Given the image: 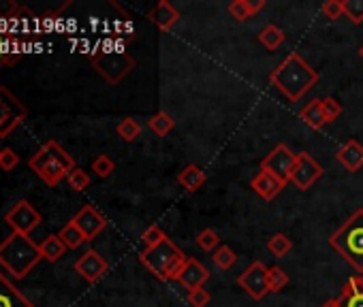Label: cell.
I'll use <instances>...</instances> for the list:
<instances>
[{"instance_id":"6da1fadb","label":"cell","mask_w":363,"mask_h":307,"mask_svg":"<svg viewBox=\"0 0 363 307\" xmlns=\"http://www.w3.org/2000/svg\"><path fill=\"white\" fill-rule=\"evenodd\" d=\"M321 75L312 69L297 51H291L287 58L269 73V86L280 90L291 103L303 98V94L319 83Z\"/></svg>"},{"instance_id":"7a4b0ae2","label":"cell","mask_w":363,"mask_h":307,"mask_svg":"<svg viewBox=\"0 0 363 307\" xmlns=\"http://www.w3.org/2000/svg\"><path fill=\"white\" fill-rule=\"evenodd\" d=\"M39 261H41V249L31 239V235L11 233L0 243V265H3L15 280L26 277V273H31Z\"/></svg>"},{"instance_id":"3957f363","label":"cell","mask_w":363,"mask_h":307,"mask_svg":"<svg viewBox=\"0 0 363 307\" xmlns=\"http://www.w3.org/2000/svg\"><path fill=\"white\" fill-rule=\"evenodd\" d=\"M139 261H142V265L150 273L156 275V280L171 282V280H178V275L182 273L188 256L182 252V249L169 237H167L158 245L146 247L144 252L139 254Z\"/></svg>"},{"instance_id":"277c9868","label":"cell","mask_w":363,"mask_h":307,"mask_svg":"<svg viewBox=\"0 0 363 307\" xmlns=\"http://www.w3.org/2000/svg\"><path fill=\"white\" fill-rule=\"evenodd\" d=\"M329 245L357 273H363V207L355 209L344 225L329 237Z\"/></svg>"},{"instance_id":"5b68a950","label":"cell","mask_w":363,"mask_h":307,"mask_svg":"<svg viewBox=\"0 0 363 307\" xmlns=\"http://www.w3.org/2000/svg\"><path fill=\"white\" fill-rule=\"evenodd\" d=\"M31 169L49 186H58L75 166V160L71 154H67L58 141H47L33 158H31Z\"/></svg>"},{"instance_id":"8992f818","label":"cell","mask_w":363,"mask_h":307,"mask_svg":"<svg viewBox=\"0 0 363 307\" xmlns=\"http://www.w3.org/2000/svg\"><path fill=\"white\" fill-rule=\"evenodd\" d=\"M92 64L111 83V86L120 83L135 69V60L122 49H118V51H96L92 55Z\"/></svg>"},{"instance_id":"52a82bcc","label":"cell","mask_w":363,"mask_h":307,"mask_svg":"<svg viewBox=\"0 0 363 307\" xmlns=\"http://www.w3.org/2000/svg\"><path fill=\"white\" fill-rule=\"evenodd\" d=\"M321 177H323V166H321L308 152H299L289 182H291L297 190L305 192V190H310Z\"/></svg>"},{"instance_id":"ba28073f","label":"cell","mask_w":363,"mask_h":307,"mask_svg":"<svg viewBox=\"0 0 363 307\" xmlns=\"http://www.w3.org/2000/svg\"><path fill=\"white\" fill-rule=\"evenodd\" d=\"M267 269L261 261L250 263L248 269L237 277V286L248 292V297H253L255 301H263L269 295V284H267Z\"/></svg>"},{"instance_id":"9c48e42d","label":"cell","mask_w":363,"mask_h":307,"mask_svg":"<svg viewBox=\"0 0 363 307\" xmlns=\"http://www.w3.org/2000/svg\"><path fill=\"white\" fill-rule=\"evenodd\" d=\"M297 154H293L285 143H278L263 160H261V171L273 173L276 177H280L282 182L289 184L293 166H295Z\"/></svg>"},{"instance_id":"30bf717a","label":"cell","mask_w":363,"mask_h":307,"mask_svg":"<svg viewBox=\"0 0 363 307\" xmlns=\"http://www.w3.org/2000/svg\"><path fill=\"white\" fill-rule=\"evenodd\" d=\"M5 222L13 229V233L19 235H31L39 225H41V213L28 203V201H17L5 216Z\"/></svg>"},{"instance_id":"8fae6325","label":"cell","mask_w":363,"mask_h":307,"mask_svg":"<svg viewBox=\"0 0 363 307\" xmlns=\"http://www.w3.org/2000/svg\"><path fill=\"white\" fill-rule=\"evenodd\" d=\"M109 265L107 261L96 252V249H88L75 261V271L86 280L88 284H96L101 277L107 273Z\"/></svg>"},{"instance_id":"7c38bea8","label":"cell","mask_w":363,"mask_h":307,"mask_svg":"<svg viewBox=\"0 0 363 307\" xmlns=\"http://www.w3.org/2000/svg\"><path fill=\"white\" fill-rule=\"evenodd\" d=\"M73 222H75V227L83 233V237H86V241H92L99 233L105 231L107 227V218L96 211L92 205H86V207H81L75 216H73Z\"/></svg>"},{"instance_id":"4fadbf2b","label":"cell","mask_w":363,"mask_h":307,"mask_svg":"<svg viewBox=\"0 0 363 307\" xmlns=\"http://www.w3.org/2000/svg\"><path fill=\"white\" fill-rule=\"evenodd\" d=\"M287 182H282L280 177H276L273 173H267V171H259V175L253 177L250 182V188H253L263 201H273L278 194L285 190Z\"/></svg>"},{"instance_id":"5bb4252c","label":"cell","mask_w":363,"mask_h":307,"mask_svg":"<svg viewBox=\"0 0 363 307\" xmlns=\"http://www.w3.org/2000/svg\"><path fill=\"white\" fill-rule=\"evenodd\" d=\"M210 280V271L197 261V258H188L182 273L178 275V282L190 292L194 288H201Z\"/></svg>"},{"instance_id":"9a60e30c","label":"cell","mask_w":363,"mask_h":307,"mask_svg":"<svg viewBox=\"0 0 363 307\" xmlns=\"http://www.w3.org/2000/svg\"><path fill=\"white\" fill-rule=\"evenodd\" d=\"M336 160L344 166V171L357 173L363 166V146L357 141V139H351V141H346L342 148H338Z\"/></svg>"},{"instance_id":"2e32d148","label":"cell","mask_w":363,"mask_h":307,"mask_svg":"<svg viewBox=\"0 0 363 307\" xmlns=\"http://www.w3.org/2000/svg\"><path fill=\"white\" fill-rule=\"evenodd\" d=\"M150 21L158 28L160 33H169L171 28L180 21V11L171 5L167 3V0H160V3L150 11Z\"/></svg>"},{"instance_id":"e0dca14e","label":"cell","mask_w":363,"mask_h":307,"mask_svg":"<svg viewBox=\"0 0 363 307\" xmlns=\"http://www.w3.org/2000/svg\"><path fill=\"white\" fill-rule=\"evenodd\" d=\"M0 307H35V305L0 273Z\"/></svg>"},{"instance_id":"ac0fdd59","label":"cell","mask_w":363,"mask_h":307,"mask_svg":"<svg viewBox=\"0 0 363 307\" xmlns=\"http://www.w3.org/2000/svg\"><path fill=\"white\" fill-rule=\"evenodd\" d=\"M11 116H17V118H24L26 120L28 111L17 100V96H13L7 88H0V124H3Z\"/></svg>"},{"instance_id":"d6986e66","label":"cell","mask_w":363,"mask_h":307,"mask_svg":"<svg viewBox=\"0 0 363 307\" xmlns=\"http://www.w3.org/2000/svg\"><path fill=\"white\" fill-rule=\"evenodd\" d=\"M178 182H180V186H182L186 192H197V190L208 182V175H205V171L201 169V166L188 164V166H184V169L180 171Z\"/></svg>"},{"instance_id":"ffe728a7","label":"cell","mask_w":363,"mask_h":307,"mask_svg":"<svg viewBox=\"0 0 363 307\" xmlns=\"http://www.w3.org/2000/svg\"><path fill=\"white\" fill-rule=\"evenodd\" d=\"M299 118L303 120L305 126H310L312 130H321L327 120H325V114H323V107H321V98H314L305 105L301 111H299Z\"/></svg>"},{"instance_id":"44dd1931","label":"cell","mask_w":363,"mask_h":307,"mask_svg":"<svg viewBox=\"0 0 363 307\" xmlns=\"http://www.w3.org/2000/svg\"><path fill=\"white\" fill-rule=\"evenodd\" d=\"M39 249H41V258H45L47 263H56V261H60L65 256L67 245L62 243V239L58 235H47L39 243Z\"/></svg>"},{"instance_id":"7402d4cb","label":"cell","mask_w":363,"mask_h":307,"mask_svg":"<svg viewBox=\"0 0 363 307\" xmlns=\"http://www.w3.org/2000/svg\"><path fill=\"white\" fill-rule=\"evenodd\" d=\"M259 43L267 49V51H276L280 47L285 41H287V35L282 33V28H278L276 24H267L263 30L259 33Z\"/></svg>"},{"instance_id":"603a6c76","label":"cell","mask_w":363,"mask_h":307,"mask_svg":"<svg viewBox=\"0 0 363 307\" xmlns=\"http://www.w3.org/2000/svg\"><path fill=\"white\" fill-rule=\"evenodd\" d=\"M148 126H150V130L156 137H167V134H169L176 128V120L169 114H167V111H158L156 116H152L148 120Z\"/></svg>"},{"instance_id":"cb8c5ba5","label":"cell","mask_w":363,"mask_h":307,"mask_svg":"<svg viewBox=\"0 0 363 307\" xmlns=\"http://www.w3.org/2000/svg\"><path fill=\"white\" fill-rule=\"evenodd\" d=\"M58 237L62 239V243L67 245V249H75L79 247L81 243H86V237H83V233L75 227V222L71 220L67 227H62V231L58 233Z\"/></svg>"},{"instance_id":"d4e9b609","label":"cell","mask_w":363,"mask_h":307,"mask_svg":"<svg viewBox=\"0 0 363 307\" xmlns=\"http://www.w3.org/2000/svg\"><path fill=\"white\" fill-rule=\"evenodd\" d=\"M267 249L276 256V258H282L287 256L291 249H293V241L285 235V233H276L269 241H267Z\"/></svg>"},{"instance_id":"484cf974","label":"cell","mask_w":363,"mask_h":307,"mask_svg":"<svg viewBox=\"0 0 363 307\" xmlns=\"http://www.w3.org/2000/svg\"><path fill=\"white\" fill-rule=\"evenodd\" d=\"M212 261H214V265H216L218 269L227 271V269H231V267L237 263V254L233 252V247H229V245H220V247L216 249V252H214Z\"/></svg>"},{"instance_id":"4316f807","label":"cell","mask_w":363,"mask_h":307,"mask_svg":"<svg viewBox=\"0 0 363 307\" xmlns=\"http://www.w3.org/2000/svg\"><path fill=\"white\" fill-rule=\"evenodd\" d=\"M116 132H118V137H122V141L133 143L135 139H137L139 134H142V124H139L135 118H124V120L118 124Z\"/></svg>"},{"instance_id":"83f0119b","label":"cell","mask_w":363,"mask_h":307,"mask_svg":"<svg viewBox=\"0 0 363 307\" xmlns=\"http://www.w3.org/2000/svg\"><path fill=\"white\" fill-rule=\"evenodd\" d=\"M267 284H269V292H280L289 284V275L280 267H269L267 269Z\"/></svg>"},{"instance_id":"f1b7e54d","label":"cell","mask_w":363,"mask_h":307,"mask_svg":"<svg viewBox=\"0 0 363 307\" xmlns=\"http://www.w3.org/2000/svg\"><path fill=\"white\" fill-rule=\"evenodd\" d=\"M197 245L203 249V252H216L220 247V237L214 229H205L197 235Z\"/></svg>"},{"instance_id":"f546056e","label":"cell","mask_w":363,"mask_h":307,"mask_svg":"<svg viewBox=\"0 0 363 307\" xmlns=\"http://www.w3.org/2000/svg\"><path fill=\"white\" fill-rule=\"evenodd\" d=\"M321 107H323V114H325L327 124H329V122H336V120L342 116V105H340L336 98H333V96L321 98Z\"/></svg>"},{"instance_id":"4dcf8cb0","label":"cell","mask_w":363,"mask_h":307,"mask_svg":"<svg viewBox=\"0 0 363 307\" xmlns=\"http://www.w3.org/2000/svg\"><path fill=\"white\" fill-rule=\"evenodd\" d=\"M92 171H94L99 177H109L111 173L116 171V162L111 160L107 154H101V156H96L94 162H92Z\"/></svg>"},{"instance_id":"1f68e13d","label":"cell","mask_w":363,"mask_h":307,"mask_svg":"<svg viewBox=\"0 0 363 307\" xmlns=\"http://www.w3.org/2000/svg\"><path fill=\"white\" fill-rule=\"evenodd\" d=\"M69 186L75 190V192H81V190H86L90 186V175L83 171V169H73L67 177Z\"/></svg>"},{"instance_id":"d6a6232c","label":"cell","mask_w":363,"mask_h":307,"mask_svg":"<svg viewBox=\"0 0 363 307\" xmlns=\"http://www.w3.org/2000/svg\"><path fill=\"white\" fill-rule=\"evenodd\" d=\"M227 11L237 21H246L248 17H253V11H250V7H248V0H233V3H229Z\"/></svg>"},{"instance_id":"836d02e7","label":"cell","mask_w":363,"mask_h":307,"mask_svg":"<svg viewBox=\"0 0 363 307\" xmlns=\"http://www.w3.org/2000/svg\"><path fill=\"white\" fill-rule=\"evenodd\" d=\"M344 15L353 24L363 21V0H344Z\"/></svg>"},{"instance_id":"e575fe53","label":"cell","mask_w":363,"mask_h":307,"mask_svg":"<svg viewBox=\"0 0 363 307\" xmlns=\"http://www.w3.org/2000/svg\"><path fill=\"white\" fill-rule=\"evenodd\" d=\"M323 15L331 21H336L344 15V3L342 0H327V3H323Z\"/></svg>"},{"instance_id":"d590c367","label":"cell","mask_w":363,"mask_h":307,"mask_svg":"<svg viewBox=\"0 0 363 307\" xmlns=\"http://www.w3.org/2000/svg\"><path fill=\"white\" fill-rule=\"evenodd\" d=\"M355 295H363V277L361 275H353L346 280L340 297L342 299H348V297H355Z\"/></svg>"},{"instance_id":"8d00e7d4","label":"cell","mask_w":363,"mask_h":307,"mask_svg":"<svg viewBox=\"0 0 363 307\" xmlns=\"http://www.w3.org/2000/svg\"><path fill=\"white\" fill-rule=\"evenodd\" d=\"M212 301V297H210V292L201 286V288H194V290H190L188 292V303H190V307H208V303Z\"/></svg>"},{"instance_id":"74e56055","label":"cell","mask_w":363,"mask_h":307,"mask_svg":"<svg viewBox=\"0 0 363 307\" xmlns=\"http://www.w3.org/2000/svg\"><path fill=\"white\" fill-rule=\"evenodd\" d=\"M17 164H19V156L11 148H5L0 152V169L3 171H13Z\"/></svg>"},{"instance_id":"f35d334b","label":"cell","mask_w":363,"mask_h":307,"mask_svg":"<svg viewBox=\"0 0 363 307\" xmlns=\"http://www.w3.org/2000/svg\"><path fill=\"white\" fill-rule=\"evenodd\" d=\"M162 239H167V235L162 233L160 227H150V229H146L144 235H142V241L146 243V247H154V245H158Z\"/></svg>"},{"instance_id":"ab89813d","label":"cell","mask_w":363,"mask_h":307,"mask_svg":"<svg viewBox=\"0 0 363 307\" xmlns=\"http://www.w3.org/2000/svg\"><path fill=\"white\" fill-rule=\"evenodd\" d=\"M19 60V51H11V47L0 39V69L5 64H13Z\"/></svg>"},{"instance_id":"60d3db41","label":"cell","mask_w":363,"mask_h":307,"mask_svg":"<svg viewBox=\"0 0 363 307\" xmlns=\"http://www.w3.org/2000/svg\"><path fill=\"white\" fill-rule=\"evenodd\" d=\"M19 5L15 0H0V19H13L19 13Z\"/></svg>"},{"instance_id":"b9f144b4","label":"cell","mask_w":363,"mask_h":307,"mask_svg":"<svg viewBox=\"0 0 363 307\" xmlns=\"http://www.w3.org/2000/svg\"><path fill=\"white\" fill-rule=\"evenodd\" d=\"M342 307H363V295H355V297H348V299H342L338 297Z\"/></svg>"},{"instance_id":"7bdbcfd3","label":"cell","mask_w":363,"mask_h":307,"mask_svg":"<svg viewBox=\"0 0 363 307\" xmlns=\"http://www.w3.org/2000/svg\"><path fill=\"white\" fill-rule=\"evenodd\" d=\"M248 7H250V11H253V15H257L259 11H263L267 7V3L265 0H248Z\"/></svg>"},{"instance_id":"ee69618b","label":"cell","mask_w":363,"mask_h":307,"mask_svg":"<svg viewBox=\"0 0 363 307\" xmlns=\"http://www.w3.org/2000/svg\"><path fill=\"white\" fill-rule=\"evenodd\" d=\"M321 307H342V303H340V299H329V301H325Z\"/></svg>"},{"instance_id":"f6af8a7d","label":"cell","mask_w":363,"mask_h":307,"mask_svg":"<svg viewBox=\"0 0 363 307\" xmlns=\"http://www.w3.org/2000/svg\"><path fill=\"white\" fill-rule=\"evenodd\" d=\"M359 55H361V58H363V45L359 47Z\"/></svg>"},{"instance_id":"bcb514c9","label":"cell","mask_w":363,"mask_h":307,"mask_svg":"<svg viewBox=\"0 0 363 307\" xmlns=\"http://www.w3.org/2000/svg\"><path fill=\"white\" fill-rule=\"evenodd\" d=\"M0 152H3V150H0Z\"/></svg>"}]
</instances>
